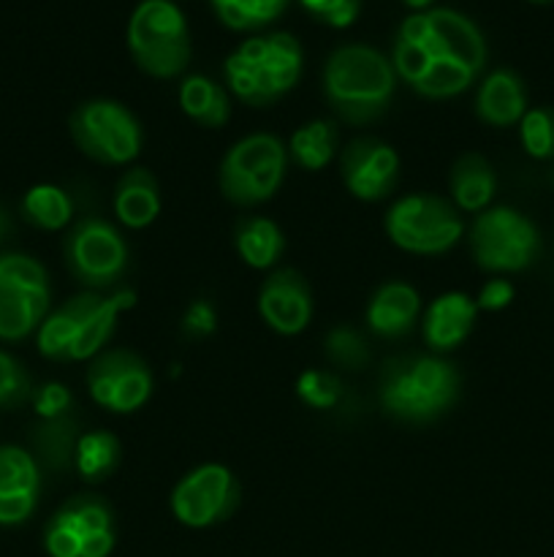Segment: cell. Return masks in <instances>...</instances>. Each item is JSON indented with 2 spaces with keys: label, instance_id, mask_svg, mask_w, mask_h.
Wrapping results in <instances>:
<instances>
[{
  "label": "cell",
  "instance_id": "obj_36",
  "mask_svg": "<svg viewBox=\"0 0 554 557\" xmlns=\"http://www.w3.org/2000/svg\"><path fill=\"white\" fill-rule=\"evenodd\" d=\"M217 330V310L215 305L206 299H196L188 305L182 313V335L190 341H204V337L215 335Z\"/></svg>",
  "mask_w": 554,
  "mask_h": 557
},
{
  "label": "cell",
  "instance_id": "obj_33",
  "mask_svg": "<svg viewBox=\"0 0 554 557\" xmlns=\"http://www.w3.org/2000/svg\"><path fill=\"white\" fill-rule=\"evenodd\" d=\"M30 397L33 389L25 368L14 357L0 351V408H20Z\"/></svg>",
  "mask_w": 554,
  "mask_h": 557
},
{
  "label": "cell",
  "instance_id": "obj_10",
  "mask_svg": "<svg viewBox=\"0 0 554 557\" xmlns=\"http://www.w3.org/2000/svg\"><path fill=\"white\" fill-rule=\"evenodd\" d=\"M65 264L87 292H101L128 270V245L103 218H81L65 237Z\"/></svg>",
  "mask_w": 554,
  "mask_h": 557
},
{
  "label": "cell",
  "instance_id": "obj_29",
  "mask_svg": "<svg viewBox=\"0 0 554 557\" xmlns=\"http://www.w3.org/2000/svg\"><path fill=\"white\" fill-rule=\"evenodd\" d=\"M519 139L527 156L536 161L554 158V107L527 109L519 120Z\"/></svg>",
  "mask_w": 554,
  "mask_h": 557
},
{
  "label": "cell",
  "instance_id": "obj_1",
  "mask_svg": "<svg viewBox=\"0 0 554 557\" xmlns=\"http://www.w3.org/2000/svg\"><path fill=\"white\" fill-rule=\"evenodd\" d=\"M396 71L369 44H342L324 65V96L340 120L364 125L378 120L394 96Z\"/></svg>",
  "mask_w": 554,
  "mask_h": 557
},
{
  "label": "cell",
  "instance_id": "obj_35",
  "mask_svg": "<svg viewBox=\"0 0 554 557\" xmlns=\"http://www.w3.org/2000/svg\"><path fill=\"white\" fill-rule=\"evenodd\" d=\"M43 544H47V553L52 557H81L79 533L58 515L49 520L47 533H43Z\"/></svg>",
  "mask_w": 554,
  "mask_h": 557
},
{
  "label": "cell",
  "instance_id": "obj_39",
  "mask_svg": "<svg viewBox=\"0 0 554 557\" xmlns=\"http://www.w3.org/2000/svg\"><path fill=\"white\" fill-rule=\"evenodd\" d=\"M36 500L30 495H0V525H20L36 509Z\"/></svg>",
  "mask_w": 554,
  "mask_h": 557
},
{
  "label": "cell",
  "instance_id": "obj_22",
  "mask_svg": "<svg viewBox=\"0 0 554 557\" xmlns=\"http://www.w3.org/2000/svg\"><path fill=\"white\" fill-rule=\"evenodd\" d=\"M136 294L134 292H117L114 297H103L98 302V308L87 315V321L81 324L79 335L74 337L68 348V362H85V359H96L103 351V346L112 337L114 324H117V315L123 310L134 308Z\"/></svg>",
  "mask_w": 554,
  "mask_h": 557
},
{
  "label": "cell",
  "instance_id": "obj_24",
  "mask_svg": "<svg viewBox=\"0 0 554 557\" xmlns=\"http://www.w3.org/2000/svg\"><path fill=\"white\" fill-rule=\"evenodd\" d=\"M234 245H237V253L244 264L253 267V270H269L280 259L286 239H282L280 226L275 221L253 215L237 223Z\"/></svg>",
  "mask_w": 554,
  "mask_h": 557
},
{
  "label": "cell",
  "instance_id": "obj_23",
  "mask_svg": "<svg viewBox=\"0 0 554 557\" xmlns=\"http://www.w3.org/2000/svg\"><path fill=\"white\" fill-rule=\"evenodd\" d=\"M179 109L201 128H223L231 117V101L217 82L204 74L185 76L179 85Z\"/></svg>",
  "mask_w": 554,
  "mask_h": 557
},
{
  "label": "cell",
  "instance_id": "obj_30",
  "mask_svg": "<svg viewBox=\"0 0 554 557\" xmlns=\"http://www.w3.org/2000/svg\"><path fill=\"white\" fill-rule=\"evenodd\" d=\"M286 3L288 0H228L215 11L234 30H250V27H261L280 16Z\"/></svg>",
  "mask_w": 554,
  "mask_h": 557
},
{
  "label": "cell",
  "instance_id": "obj_4",
  "mask_svg": "<svg viewBox=\"0 0 554 557\" xmlns=\"http://www.w3.org/2000/svg\"><path fill=\"white\" fill-rule=\"evenodd\" d=\"M128 47L136 65L155 79L179 76L190 63V30L174 0H141L128 20Z\"/></svg>",
  "mask_w": 554,
  "mask_h": 557
},
{
  "label": "cell",
  "instance_id": "obj_18",
  "mask_svg": "<svg viewBox=\"0 0 554 557\" xmlns=\"http://www.w3.org/2000/svg\"><path fill=\"white\" fill-rule=\"evenodd\" d=\"M427 16L435 38L443 44L445 52L470 71L481 74V69L487 65V41H483V33L478 30L476 22L462 11L449 9V5L427 9Z\"/></svg>",
  "mask_w": 554,
  "mask_h": 557
},
{
  "label": "cell",
  "instance_id": "obj_11",
  "mask_svg": "<svg viewBox=\"0 0 554 557\" xmlns=\"http://www.w3.org/2000/svg\"><path fill=\"white\" fill-rule=\"evenodd\" d=\"M239 506V484L226 466L206 462L177 482L172 511L182 525L210 528L228 520Z\"/></svg>",
  "mask_w": 554,
  "mask_h": 557
},
{
  "label": "cell",
  "instance_id": "obj_31",
  "mask_svg": "<svg viewBox=\"0 0 554 557\" xmlns=\"http://www.w3.org/2000/svg\"><path fill=\"white\" fill-rule=\"evenodd\" d=\"M297 397L304 406L331 411L342 400V381L329 370L310 368L297 379Z\"/></svg>",
  "mask_w": 554,
  "mask_h": 557
},
{
  "label": "cell",
  "instance_id": "obj_37",
  "mask_svg": "<svg viewBox=\"0 0 554 557\" xmlns=\"http://www.w3.org/2000/svg\"><path fill=\"white\" fill-rule=\"evenodd\" d=\"M310 14L320 16L331 27H348L358 16L362 0H302Z\"/></svg>",
  "mask_w": 554,
  "mask_h": 557
},
{
  "label": "cell",
  "instance_id": "obj_32",
  "mask_svg": "<svg viewBox=\"0 0 554 557\" xmlns=\"http://www.w3.org/2000/svg\"><path fill=\"white\" fill-rule=\"evenodd\" d=\"M326 357L337 364V368L345 370H358L367 364V343L362 341L356 330L351 326H335L326 337Z\"/></svg>",
  "mask_w": 554,
  "mask_h": 557
},
{
  "label": "cell",
  "instance_id": "obj_14",
  "mask_svg": "<svg viewBox=\"0 0 554 557\" xmlns=\"http://www.w3.org/2000/svg\"><path fill=\"white\" fill-rule=\"evenodd\" d=\"M259 313L272 332L293 337L313 319V294L297 270H275L259 292Z\"/></svg>",
  "mask_w": 554,
  "mask_h": 557
},
{
  "label": "cell",
  "instance_id": "obj_5",
  "mask_svg": "<svg viewBox=\"0 0 554 557\" xmlns=\"http://www.w3.org/2000/svg\"><path fill=\"white\" fill-rule=\"evenodd\" d=\"M288 150L272 134H250L226 152L221 163V194L231 205H264L280 190Z\"/></svg>",
  "mask_w": 554,
  "mask_h": 557
},
{
  "label": "cell",
  "instance_id": "obj_2",
  "mask_svg": "<svg viewBox=\"0 0 554 557\" xmlns=\"http://www.w3.org/2000/svg\"><path fill=\"white\" fill-rule=\"evenodd\" d=\"M459 397V373L440 357L391 359L380 373L378 400L402 422H432Z\"/></svg>",
  "mask_w": 554,
  "mask_h": 557
},
{
  "label": "cell",
  "instance_id": "obj_16",
  "mask_svg": "<svg viewBox=\"0 0 554 557\" xmlns=\"http://www.w3.org/2000/svg\"><path fill=\"white\" fill-rule=\"evenodd\" d=\"M527 112L525 82L516 71L498 69L481 82L476 92V114L487 125L508 128L516 125Z\"/></svg>",
  "mask_w": 554,
  "mask_h": 557
},
{
  "label": "cell",
  "instance_id": "obj_21",
  "mask_svg": "<svg viewBox=\"0 0 554 557\" xmlns=\"http://www.w3.org/2000/svg\"><path fill=\"white\" fill-rule=\"evenodd\" d=\"M449 190L454 205L462 212H478L489 210L498 190V174H494L492 163L478 152H465L454 161L449 172Z\"/></svg>",
  "mask_w": 554,
  "mask_h": 557
},
{
  "label": "cell",
  "instance_id": "obj_9",
  "mask_svg": "<svg viewBox=\"0 0 554 557\" xmlns=\"http://www.w3.org/2000/svg\"><path fill=\"white\" fill-rule=\"evenodd\" d=\"M49 310V277L25 253L0 256V341H25Z\"/></svg>",
  "mask_w": 554,
  "mask_h": 557
},
{
  "label": "cell",
  "instance_id": "obj_15",
  "mask_svg": "<svg viewBox=\"0 0 554 557\" xmlns=\"http://www.w3.org/2000/svg\"><path fill=\"white\" fill-rule=\"evenodd\" d=\"M478 305L465 292H445L424 313L421 335L435 354L454 351L467 341L476 324Z\"/></svg>",
  "mask_w": 554,
  "mask_h": 557
},
{
  "label": "cell",
  "instance_id": "obj_26",
  "mask_svg": "<svg viewBox=\"0 0 554 557\" xmlns=\"http://www.w3.org/2000/svg\"><path fill=\"white\" fill-rule=\"evenodd\" d=\"M337 125L331 120H310L307 125L297 128L288 141V152H291L293 163L304 172H320L331 163L337 152Z\"/></svg>",
  "mask_w": 554,
  "mask_h": 557
},
{
  "label": "cell",
  "instance_id": "obj_8",
  "mask_svg": "<svg viewBox=\"0 0 554 557\" xmlns=\"http://www.w3.org/2000/svg\"><path fill=\"white\" fill-rule=\"evenodd\" d=\"M541 237L532 221L511 207H489L470 228V253L487 272H521L538 259Z\"/></svg>",
  "mask_w": 554,
  "mask_h": 557
},
{
  "label": "cell",
  "instance_id": "obj_12",
  "mask_svg": "<svg viewBox=\"0 0 554 557\" xmlns=\"http://www.w3.org/2000/svg\"><path fill=\"white\" fill-rule=\"evenodd\" d=\"M87 392L92 403L112 413H134L150 400V364L134 351H101L87 368Z\"/></svg>",
  "mask_w": 554,
  "mask_h": 557
},
{
  "label": "cell",
  "instance_id": "obj_27",
  "mask_svg": "<svg viewBox=\"0 0 554 557\" xmlns=\"http://www.w3.org/2000/svg\"><path fill=\"white\" fill-rule=\"evenodd\" d=\"M22 215L43 232H60L74 215V201L58 185H33L22 199Z\"/></svg>",
  "mask_w": 554,
  "mask_h": 557
},
{
  "label": "cell",
  "instance_id": "obj_41",
  "mask_svg": "<svg viewBox=\"0 0 554 557\" xmlns=\"http://www.w3.org/2000/svg\"><path fill=\"white\" fill-rule=\"evenodd\" d=\"M532 3H552V0H532Z\"/></svg>",
  "mask_w": 554,
  "mask_h": 557
},
{
  "label": "cell",
  "instance_id": "obj_7",
  "mask_svg": "<svg viewBox=\"0 0 554 557\" xmlns=\"http://www.w3.org/2000/svg\"><path fill=\"white\" fill-rule=\"evenodd\" d=\"M71 139L87 158L106 166H125L141 152V125L128 107L92 98L71 114Z\"/></svg>",
  "mask_w": 554,
  "mask_h": 557
},
{
  "label": "cell",
  "instance_id": "obj_20",
  "mask_svg": "<svg viewBox=\"0 0 554 557\" xmlns=\"http://www.w3.org/2000/svg\"><path fill=\"white\" fill-rule=\"evenodd\" d=\"M114 215L125 228H147L161 215V188L150 169H128L114 188Z\"/></svg>",
  "mask_w": 554,
  "mask_h": 557
},
{
  "label": "cell",
  "instance_id": "obj_25",
  "mask_svg": "<svg viewBox=\"0 0 554 557\" xmlns=\"http://www.w3.org/2000/svg\"><path fill=\"white\" fill-rule=\"evenodd\" d=\"M119 460H123V446H119L117 435L109 430H92L76 441L74 466L85 482H106L117 471Z\"/></svg>",
  "mask_w": 554,
  "mask_h": 557
},
{
  "label": "cell",
  "instance_id": "obj_13",
  "mask_svg": "<svg viewBox=\"0 0 554 557\" xmlns=\"http://www.w3.org/2000/svg\"><path fill=\"white\" fill-rule=\"evenodd\" d=\"M340 177L348 194L362 201H380L394 190L400 177V156L391 145L364 136L353 139L340 156Z\"/></svg>",
  "mask_w": 554,
  "mask_h": 557
},
{
  "label": "cell",
  "instance_id": "obj_19",
  "mask_svg": "<svg viewBox=\"0 0 554 557\" xmlns=\"http://www.w3.org/2000/svg\"><path fill=\"white\" fill-rule=\"evenodd\" d=\"M101 299L103 297L98 292H81L76 294V297H71L65 305H60L54 313H49L47 319L41 321V326H38L36 337V346L38 351H41V357L68 362L71 343L79 335L81 324H85L87 315L98 308Z\"/></svg>",
  "mask_w": 554,
  "mask_h": 557
},
{
  "label": "cell",
  "instance_id": "obj_34",
  "mask_svg": "<svg viewBox=\"0 0 554 557\" xmlns=\"http://www.w3.org/2000/svg\"><path fill=\"white\" fill-rule=\"evenodd\" d=\"M33 408H36V413L43 419V422L68 417V411H71L68 386L58 384V381H49V384H43L41 389L33 392Z\"/></svg>",
  "mask_w": 554,
  "mask_h": 557
},
{
  "label": "cell",
  "instance_id": "obj_38",
  "mask_svg": "<svg viewBox=\"0 0 554 557\" xmlns=\"http://www.w3.org/2000/svg\"><path fill=\"white\" fill-rule=\"evenodd\" d=\"M514 294H516L514 283L503 281V277H494V281H489L487 286L481 288L476 305H478V310L498 313V310H505L511 302H514Z\"/></svg>",
  "mask_w": 554,
  "mask_h": 557
},
{
  "label": "cell",
  "instance_id": "obj_28",
  "mask_svg": "<svg viewBox=\"0 0 554 557\" xmlns=\"http://www.w3.org/2000/svg\"><path fill=\"white\" fill-rule=\"evenodd\" d=\"M41 476L30 451L20 446H0V495H30L38 498Z\"/></svg>",
  "mask_w": 554,
  "mask_h": 557
},
{
  "label": "cell",
  "instance_id": "obj_3",
  "mask_svg": "<svg viewBox=\"0 0 554 557\" xmlns=\"http://www.w3.org/2000/svg\"><path fill=\"white\" fill-rule=\"evenodd\" d=\"M302 76V47L286 30L250 36L226 58V82L248 107L280 101Z\"/></svg>",
  "mask_w": 554,
  "mask_h": 557
},
{
  "label": "cell",
  "instance_id": "obj_40",
  "mask_svg": "<svg viewBox=\"0 0 554 557\" xmlns=\"http://www.w3.org/2000/svg\"><path fill=\"white\" fill-rule=\"evenodd\" d=\"M402 3H407V5H411V9L424 11V9H427L429 3H432V0H402Z\"/></svg>",
  "mask_w": 554,
  "mask_h": 557
},
{
  "label": "cell",
  "instance_id": "obj_6",
  "mask_svg": "<svg viewBox=\"0 0 554 557\" xmlns=\"http://www.w3.org/2000/svg\"><path fill=\"white\" fill-rule=\"evenodd\" d=\"M386 234L396 248L416 256H440L465 234V223L451 201L432 194L402 196L386 212Z\"/></svg>",
  "mask_w": 554,
  "mask_h": 557
},
{
  "label": "cell",
  "instance_id": "obj_17",
  "mask_svg": "<svg viewBox=\"0 0 554 557\" xmlns=\"http://www.w3.org/2000/svg\"><path fill=\"white\" fill-rule=\"evenodd\" d=\"M421 310V297L413 286L389 281L373 294L367 305V326L378 337H402L413 330Z\"/></svg>",
  "mask_w": 554,
  "mask_h": 557
}]
</instances>
